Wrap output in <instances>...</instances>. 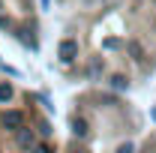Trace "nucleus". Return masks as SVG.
<instances>
[{
	"label": "nucleus",
	"mask_w": 156,
	"mask_h": 153,
	"mask_svg": "<svg viewBox=\"0 0 156 153\" xmlns=\"http://www.w3.org/2000/svg\"><path fill=\"white\" fill-rule=\"evenodd\" d=\"M111 84H114L117 90H126V78H123V75H114V78H111Z\"/></svg>",
	"instance_id": "obj_6"
},
{
	"label": "nucleus",
	"mask_w": 156,
	"mask_h": 153,
	"mask_svg": "<svg viewBox=\"0 0 156 153\" xmlns=\"http://www.w3.org/2000/svg\"><path fill=\"white\" fill-rule=\"evenodd\" d=\"M18 147L33 150V132H30V129H18Z\"/></svg>",
	"instance_id": "obj_3"
},
{
	"label": "nucleus",
	"mask_w": 156,
	"mask_h": 153,
	"mask_svg": "<svg viewBox=\"0 0 156 153\" xmlns=\"http://www.w3.org/2000/svg\"><path fill=\"white\" fill-rule=\"evenodd\" d=\"M12 99V87L9 84H0V102H9Z\"/></svg>",
	"instance_id": "obj_5"
},
{
	"label": "nucleus",
	"mask_w": 156,
	"mask_h": 153,
	"mask_svg": "<svg viewBox=\"0 0 156 153\" xmlns=\"http://www.w3.org/2000/svg\"><path fill=\"white\" fill-rule=\"evenodd\" d=\"M117 153H132V144H123V147H120Z\"/></svg>",
	"instance_id": "obj_8"
},
{
	"label": "nucleus",
	"mask_w": 156,
	"mask_h": 153,
	"mask_svg": "<svg viewBox=\"0 0 156 153\" xmlns=\"http://www.w3.org/2000/svg\"><path fill=\"white\" fill-rule=\"evenodd\" d=\"M72 132H75L78 138H87V123H84L81 117H75V120H72Z\"/></svg>",
	"instance_id": "obj_4"
},
{
	"label": "nucleus",
	"mask_w": 156,
	"mask_h": 153,
	"mask_svg": "<svg viewBox=\"0 0 156 153\" xmlns=\"http://www.w3.org/2000/svg\"><path fill=\"white\" fill-rule=\"evenodd\" d=\"M30 153H51V150H48V147H42V144H33V150H30Z\"/></svg>",
	"instance_id": "obj_7"
},
{
	"label": "nucleus",
	"mask_w": 156,
	"mask_h": 153,
	"mask_svg": "<svg viewBox=\"0 0 156 153\" xmlns=\"http://www.w3.org/2000/svg\"><path fill=\"white\" fill-rule=\"evenodd\" d=\"M75 54H78V45L72 39H63V42H60V60H63V63H72Z\"/></svg>",
	"instance_id": "obj_1"
},
{
	"label": "nucleus",
	"mask_w": 156,
	"mask_h": 153,
	"mask_svg": "<svg viewBox=\"0 0 156 153\" xmlns=\"http://www.w3.org/2000/svg\"><path fill=\"white\" fill-rule=\"evenodd\" d=\"M3 126L6 129H21V111H6L3 114Z\"/></svg>",
	"instance_id": "obj_2"
}]
</instances>
